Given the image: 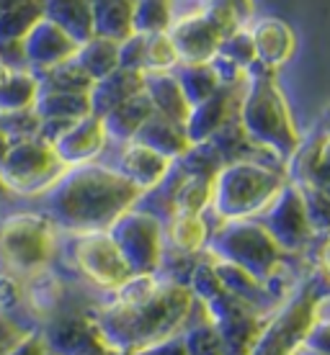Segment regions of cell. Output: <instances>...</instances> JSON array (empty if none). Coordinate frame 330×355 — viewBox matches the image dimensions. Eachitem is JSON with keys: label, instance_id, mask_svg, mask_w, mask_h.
<instances>
[{"label": "cell", "instance_id": "1", "mask_svg": "<svg viewBox=\"0 0 330 355\" xmlns=\"http://www.w3.org/2000/svg\"><path fill=\"white\" fill-rule=\"evenodd\" d=\"M204 311L188 284L170 275H132L114 299L104 304L93 324L106 350L132 355L160 340L181 335Z\"/></svg>", "mask_w": 330, "mask_h": 355}, {"label": "cell", "instance_id": "2", "mask_svg": "<svg viewBox=\"0 0 330 355\" xmlns=\"http://www.w3.org/2000/svg\"><path fill=\"white\" fill-rule=\"evenodd\" d=\"M142 191L132 186L114 168L85 162L67 168L52 186L42 193L44 216L54 227L88 234V232H108V227L137 206Z\"/></svg>", "mask_w": 330, "mask_h": 355}, {"label": "cell", "instance_id": "3", "mask_svg": "<svg viewBox=\"0 0 330 355\" xmlns=\"http://www.w3.org/2000/svg\"><path fill=\"white\" fill-rule=\"evenodd\" d=\"M238 121L250 142L258 150L271 152L279 160H292L299 147V134L284 96L277 88L271 72L266 67L258 70V62L245 72V93L240 98Z\"/></svg>", "mask_w": 330, "mask_h": 355}, {"label": "cell", "instance_id": "4", "mask_svg": "<svg viewBox=\"0 0 330 355\" xmlns=\"http://www.w3.org/2000/svg\"><path fill=\"white\" fill-rule=\"evenodd\" d=\"M188 288L194 291L197 302L201 304L204 317L220 332L224 345V355H248L258 332L263 329L271 311H263L253 304L242 302L240 296L227 291L217 278L212 260H201L191 268Z\"/></svg>", "mask_w": 330, "mask_h": 355}, {"label": "cell", "instance_id": "5", "mask_svg": "<svg viewBox=\"0 0 330 355\" xmlns=\"http://www.w3.org/2000/svg\"><path fill=\"white\" fill-rule=\"evenodd\" d=\"M284 186V173L268 165H261L256 160L227 162L215 178L212 211L222 222L253 219L277 198V193Z\"/></svg>", "mask_w": 330, "mask_h": 355}, {"label": "cell", "instance_id": "6", "mask_svg": "<svg viewBox=\"0 0 330 355\" xmlns=\"http://www.w3.org/2000/svg\"><path fill=\"white\" fill-rule=\"evenodd\" d=\"M206 255L224 260L248 270L263 284H274L279 268L284 263V250L268 234V230L256 219H230L209 234Z\"/></svg>", "mask_w": 330, "mask_h": 355}, {"label": "cell", "instance_id": "7", "mask_svg": "<svg viewBox=\"0 0 330 355\" xmlns=\"http://www.w3.org/2000/svg\"><path fill=\"white\" fill-rule=\"evenodd\" d=\"M320 291L317 278H307L297 286L295 293L271 311L248 355H297L310 335L313 306Z\"/></svg>", "mask_w": 330, "mask_h": 355}, {"label": "cell", "instance_id": "8", "mask_svg": "<svg viewBox=\"0 0 330 355\" xmlns=\"http://www.w3.org/2000/svg\"><path fill=\"white\" fill-rule=\"evenodd\" d=\"M54 252V224L44 214H13L0 227V258L21 275L44 270Z\"/></svg>", "mask_w": 330, "mask_h": 355}, {"label": "cell", "instance_id": "9", "mask_svg": "<svg viewBox=\"0 0 330 355\" xmlns=\"http://www.w3.org/2000/svg\"><path fill=\"white\" fill-rule=\"evenodd\" d=\"M65 170L67 168L60 162L52 144L42 137L13 142L0 162V175L8 183L10 193L16 191L24 196H42Z\"/></svg>", "mask_w": 330, "mask_h": 355}, {"label": "cell", "instance_id": "10", "mask_svg": "<svg viewBox=\"0 0 330 355\" xmlns=\"http://www.w3.org/2000/svg\"><path fill=\"white\" fill-rule=\"evenodd\" d=\"M111 240L122 250L126 266L132 268L134 275L158 273L165 258L163 245V222L150 211H142L132 206L108 227Z\"/></svg>", "mask_w": 330, "mask_h": 355}, {"label": "cell", "instance_id": "11", "mask_svg": "<svg viewBox=\"0 0 330 355\" xmlns=\"http://www.w3.org/2000/svg\"><path fill=\"white\" fill-rule=\"evenodd\" d=\"M72 260L90 284L106 291H116L132 278V268L126 266L122 250L116 248L108 232H88L75 234L72 242Z\"/></svg>", "mask_w": 330, "mask_h": 355}, {"label": "cell", "instance_id": "12", "mask_svg": "<svg viewBox=\"0 0 330 355\" xmlns=\"http://www.w3.org/2000/svg\"><path fill=\"white\" fill-rule=\"evenodd\" d=\"M261 224L284 252H299L313 242V230L304 214L302 191L297 183H286L277 198L261 211Z\"/></svg>", "mask_w": 330, "mask_h": 355}, {"label": "cell", "instance_id": "13", "mask_svg": "<svg viewBox=\"0 0 330 355\" xmlns=\"http://www.w3.org/2000/svg\"><path fill=\"white\" fill-rule=\"evenodd\" d=\"M78 42L65 28L52 24L49 18H39L31 31L21 39L24 62L31 72H44L49 67L67 62L78 52Z\"/></svg>", "mask_w": 330, "mask_h": 355}, {"label": "cell", "instance_id": "14", "mask_svg": "<svg viewBox=\"0 0 330 355\" xmlns=\"http://www.w3.org/2000/svg\"><path fill=\"white\" fill-rule=\"evenodd\" d=\"M106 142L108 137L101 116L88 114L78 121H72L52 142V150L57 152V157L65 168H75V165H85V162L96 160L101 152L106 150Z\"/></svg>", "mask_w": 330, "mask_h": 355}, {"label": "cell", "instance_id": "15", "mask_svg": "<svg viewBox=\"0 0 330 355\" xmlns=\"http://www.w3.org/2000/svg\"><path fill=\"white\" fill-rule=\"evenodd\" d=\"M52 347L54 355H106V345L101 340L93 320L81 317H60L42 335Z\"/></svg>", "mask_w": 330, "mask_h": 355}, {"label": "cell", "instance_id": "16", "mask_svg": "<svg viewBox=\"0 0 330 355\" xmlns=\"http://www.w3.org/2000/svg\"><path fill=\"white\" fill-rule=\"evenodd\" d=\"M235 108H240V101L235 96V85H220L215 96H209L206 101L191 106L188 119L183 129L191 144L206 142L215 132H220L227 121L235 119Z\"/></svg>", "mask_w": 330, "mask_h": 355}, {"label": "cell", "instance_id": "17", "mask_svg": "<svg viewBox=\"0 0 330 355\" xmlns=\"http://www.w3.org/2000/svg\"><path fill=\"white\" fill-rule=\"evenodd\" d=\"M170 165H173V160L158 155V152L150 150V147H145V144H140V142H124L114 170L122 173L132 186H137L145 193V191L155 188L163 178L168 175Z\"/></svg>", "mask_w": 330, "mask_h": 355}, {"label": "cell", "instance_id": "18", "mask_svg": "<svg viewBox=\"0 0 330 355\" xmlns=\"http://www.w3.org/2000/svg\"><path fill=\"white\" fill-rule=\"evenodd\" d=\"M145 90V72L140 70H126V67H116L111 75L101 78L90 85V114L104 116L119 103H124L126 98L137 96Z\"/></svg>", "mask_w": 330, "mask_h": 355}, {"label": "cell", "instance_id": "19", "mask_svg": "<svg viewBox=\"0 0 330 355\" xmlns=\"http://www.w3.org/2000/svg\"><path fill=\"white\" fill-rule=\"evenodd\" d=\"M292 183L297 186H328L330 183V134L320 132L310 144H299L292 155Z\"/></svg>", "mask_w": 330, "mask_h": 355}, {"label": "cell", "instance_id": "20", "mask_svg": "<svg viewBox=\"0 0 330 355\" xmlns=\"http://www.w3.org/2000/svg\"><path fill=\"white\" fill-rule=\"evenodd\" d=\"M132 142L145 144V147H150V150H155L158 155L168 157V160H179L181 155L191 147V142H188V137H186V129L181 124H176V121L165 119V116L155 114V111H152L150 119L140 126V132L134 134Z\"/></svg>", "mask_w": 330, "mask_h": 355}, {"label": "cell", "instance_id": "21", "mask_svg": "<svg viewBox=\"0 0 330 355\" xmlns=\"http://www.w3.org/2000/svg\"><path fill=\"white\" fill-rule=\"evenodd\" d=\"M145 93L150 98L155 114L165 116L176 124H186L188 119V106L186 96L181 90L176 75H168V72H145Z\"/></svg>", "mask_w": 330, "mask_h": 355}, {"label": "cell", "instance_id": "22", "mask_svg": "<svg viewBox=\"0 0 330 355\" xmlns=\"http://www.w3.org/2000/svg\"><path fill=\"white\" fill-rule=\"evenodd\" d=\"M250 39H253V46H256V62L266 70H274L279 64H284L292 54V31L286 24L277 21V18H266L256 24L253 31H248Z\"/></svg>", "mask_w": 330, "mask_h": 355}, {"label": "cell", "instance_id": "23", "mask_svg": "<svg viewBox=\"0 0 330 355\" xmlns=\"http://www.w3.org/2000/svg\"><path fill=\"white\" fill-rule=\"evenodd\" d=\"M152 111H155V108H152L150 98H147L145 90L132 98H126L124 103H119V106L111 108L108 114L101 116L104 129H106V137L119 144L132 142L134 134L140 132V126L150 119Z\"/></svg>", "mask_w": 330, "mask_h": 355}, {"label": "cell", "instance_id": "24", "mask_svg": "<svg viewBox=\"0 0 330 355\" xmlns=\"http://www.w3.org/2000/svg\"><path fill=\"white\" fill-rule=\"evenodd\" d=\"M209 234H212V230L201 214H170L168 224L163 230V237L170 242V248L181 255H188V258L206 250Z\"/></svg>", "mask_w": 330, "mask_h": 355}, {"label": "cell", "instance_id": "25", "mask_svg": "<svg viewBox=\"0 0 330 355\" xmlns=\"http://www.w3.org/2000/svg\"><path fill=\"white\" fill-rule=\"evenodd\" d=\"M42 13L52 24L65 28L78 44L93 36L90 0H42Z\"/></svg>", "mask_w": 330, "mask_h": 355}, {"label": "cell", "instance_id": "26", "mask_svg": "<svg viewBox=\"0 0 330 355\" xmlns=\"http://www.w3.org/2000/svg\"><path fill=\"white\" fill-rule=\"evenodd\" d=\"M39 96V80L26 67H0V114L34 108Z\"/></svg>", "mask_w": 330, "mask_h": 355}, {"label": "cell", "instance_id": "27", "mask_svg": "<svg viewBox=\"0 0 330 355\" xmlns=\"http://www.w3.org/2000/svg\"><path fill=\"white\" fill-rule=\"evenodd\" d=\"M132 8L134 0H90L93 36L124 42L132 36Z\"/></svg>", "mask_w": 330, "mask_h": 355}, {"label": "cell", "instance_id": "28", "mask_svg": "<svg viewBox=\"0 0 330 355\" xmlns=\"http://www.w3.org/2000/svg\"><path fill=\"white\" fill-rule=\"evenodd\" d=\"M34 111L42 121H78L90 114V98L88 93L39 90Z\"/></svg>", "mask_w": 330, "mask_h": 355}, {"label": "cell", "instance_id": "29", "mask_svg": "<svg viewBox=\"0 0 330 355\" xmlns=\"http://www.w3.org/2000/svg\"><path fill=\"white\" fill-rule=\"evenodd\" d=\"M72 60L81 64V70L88 75L90 80L96 83L119 67V42L104 39V36H90L78 46Z\"/></svg>", "mask_w": 330, "mask_h": 355}, {"label": "cell", "instance_id": "30", "mask_svg": "<svg viewBox=\"0 0 330 355\" xmlns=\"http://www.w3.org/2000/svg\"><path fill=\"white\" fill-rule=\"evenodd\" d=\"M212 193H215V178L188 175L181 170L179 186L173 191V214H204L212 206Z\"/></svg>", "mask_w": 330, "mask_h": 355}, {"label": "cell", "instance_id": "31", "mask_svg": "<svg viewBox=\"0 0 330 355\" xmlns=\"http://www.w3.org/2000/svg\"><path fill=\"white\" fill-rule=\"evenodd\" d=\"M176 80H179L183 96H186L188 106H197L209 96H215L220 85H222L212 62H183Z\"/></svg>", "mask_w": 330, "mask_h": 355}, {"label": "cell", "instance_id": "32", "mask_svg": "<svg viewBox=\"0 0 330 355\" xmlns=\"http://www.w3.org/2000/svg\"><path fill=\"white\" fill-rule=\"evenodd\" d=\"M39 18H44L42 0H24L0 10V42H21Z\"/></svg>", "mask_w": 330, "mask_h": 355}, {"label": "cell", "instance_id": "33", "mask_svg": "<svg viewBox=\"0 0 330 355\" xmlns=\"http://www.w3.org/2000/svg\"><path fill=\"white\" fill-rule=\"evenodd\" d=\"M39 80V90H63V93H88L93 80L81 70L75 60L49 67L44 72H34Z\"/></svg>", "mask_w": 330, "mask_h": 355}, {"label": "cell", "instance_id": "34", "mask_svg": "<svg viewBox=\"0 0 330 355\" xmlns=\"http://www.w3.org/2000/svg\"><path fill=\"white\" fill-rule=\"evenodd\" d=\"M183 345H186V355H224V345L220 332L215 329V324L206 320L204 314L194 320L183 332Z\"/></svg>", "mask_w": 330, "mask_h": 355}, {"label": "cell", "instance_id": "35", "mask_svg": "<svg viewBox=\"0 0 330 355\" xmlns=\"http://www.w3.org/2000/svg\"><path fill=\"white\" fill-rule=\"evenodd\" d=\"M170 24L168 0H134L132 31L134 34H163Z\"/></svg>", "mask_w": 330, "mask_h": 355}, {"label": "cell", "instance_id": "36", "mask_svg": "<svg viewBox=\"0 0 330 355\" xmlns=\"http://www.w3.org/2000/svg\"><path fill=\"white\" fill-rule=\"evenodd\" d=\"M173 64H179V54H176L170 36L165 31L163 34H145L142 72H165Z\"/></svg>", "mask_w": 330, "mask_h": 355}, {"label": "cell", "instance_id": "37", "mask_svg": "<svg viewBox=\"0 0 330 355\" xmlns=\"http://www.w3.org/2000/svg\"><path fill=\"white\" fill-rule=\"evenodd\" d=\"M313 234H330V196L317 186H299Z\"/></svg>", "mask_w": 330, "mask_h": 355}, {"label": "cell", "instance_id": "38", "mask_svg": "<svg viewBox=\"0 0 330 355\" xmlns=\"http://www.w3.org/2000/svg\"><path fill=\"white\" fill-rule=\"evenodd\" d=\"M39 126H42V119L36 116L34 108L13 111V114H0V132L6 134L10 142L39 137Z\"/></svg>", "mask_w": 330, "mask_h": 355}, {"label": "cell", "instance_id": "39", "mask_svg": "<svg viewBox=\"0 0 330 355\" xmlns=\"http://www.w3.org/2000/svg\"><path fill=\"white\" fill-rule=\"evenodd\" d=\"M3 355H54V353L52 347L44 343L42 335H26V338L16 340Z\"/></svg>", "mask_w": 330, "mask_h": 355}, {"label": "cell", "instance_id": "40", "mask_svg": "<svg viewBox=\"0 0 330 355\" xmlns=\"http://www.w3.org/2000/svg\"><path fill=\"white\" fill-rule=\"evenodd\" d=\"M304 345L313 347V350H317V353H322V355H330V320L313 322Z\"/></svg>", "mask_w": 330, "mask_h": 355}, {"label": "cell", "instance_id": "41", "mask_svg": "<svg viewBox=\"0 0 330 355\" xmlns=\"http://www.w3.org/2000/svg\"><path fill=\"white\" fill-rule=\"evenodd\" d=\"M132 355H186V345H183V338L181 335H173L168 340H160L150 347H142Z\"/></svg>", "mask_w": 330, "mask_h": 355}, {"label": "cell", "instance_id": "42", "mask_svg": "<svg viewBox=\"0 0 330 355\" xmlns=\"http://www.w3.org/2000/svg\"><path fill=\"white\" fill-rule=\"evenodd\" d=\"M320 273L330 286V234H325V245L320 248Z\"/></svg>", "mask_w": 330, "mask_h": 355}, {"label": "cell", "instance_id": "43", "mask_svg": "<svg viewBox=\"0 0 330 355\" xmlns=\"http://www.w3.org/2000/svg\"><path fill=\"white\" fill-rule=\"evenodd\" d=\"M10 139L8 137H6V134L0 132V162H3V157H6V155H8V150H10Z\"/></svg>", "mask_w": 330, "mask_h": 355}, {"label": "cell", "instance_id": "44", "mask_svg": "<svg viewBox=\"0 0 330 355\" xmlns=\"http://www.w3.org/2000/svg\"><path fill=\"white\" fill-rule=\"evenodd\" d=\"M322 132L330 134V106H328V111H325V116H322Z\"/></svg>", "mask_w": 330, "mask_h": 355}, {"label": "cell", "instance_id": "45", "mask_svg": "<svg viewBox=\"0 0 330 355\" xmlns=\"http://www.w3.org/2000/svg\"><path fill=\"white\" fill-rule=\"evenodd\" d=\"M6 196H10V188H8V183L3 180V175H0V198H6Z\"/></svg>", "mask_w": 330, "mask_h": 355}, {"label": "cell", "instance_id": "46", "mask_svg": "<svg viewBox=\"0 0 330 355\" xmlns=\"http://www.w3.org/2000/svg\"><path fill=\"white\" fill-rule=\"evenodd\" d=\"M297 355H322V353H317V350H313V347L302 345L299 350H297Z\"/></svg>", "mask_w": 330, "mask_h": 355}, {"label": "cell", "instance_id": "47", "mask_svg": "<svg viewBox=\"0 0 330 355\" xmlns=\"http://www.w3.org/2000/svg\"><path fill=\"white\" fill-rule=\"evenodd\" d=\"M16 3H24V0H0V10L10 8V6H16Z\"/></svg>", "mask_w": 330, "mask_h": 355}, {"label": "cell", "instance_id": "48", "mask_svg": "<svg viewBox=\"0 0 330 355\" xmlns=\"http://www.w3.org/2000/svg\"><path fill=\"white\" fill-rule=\"evenodd\" d=\"M322 191H325V193L330 196V183H328V186H322Z\"/></svg>", "mask_w": 330, "mask_h": 355}, {"label": "cell", "instance_id": "49", "mask_svg": "<svg viewBox=\"0 0 330 355\" xmlns=\"http://www.w3.org/2000/svg\"><path fill=\"white\" fill-rule=\"evenodd\" d=\"M173 3H176V0H168V6H170V8H173Z\"/></svg>", "mask_w": 330, "mask_h": 355}]
</instances>
